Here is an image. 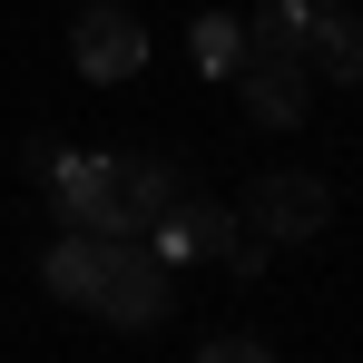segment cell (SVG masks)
Returning a JSON list of instances; mask_svg holds the SVG:
<instances>
[{"label": "cell", "mask_w": 363, "mask_h": 363, "mask_svg": "<svg viewBox=\"0 0 363 363\" xmlns=\"http://www.w3.org/2000/svg\"><path fill=\"white\" fill-rule=\"evenodd\" d=\"M50 196H60L69 226H89V236H147V196L128 177V157H60Z\"/></svg>", "instance_id": "1"}, {"label": "cell", "mask_w": 363, "mask_h": 363, "mask_svg": "<svg viewBox=\"0 0 363 363\" xmlns=\"http://www.w3.org/2000/svg\"><path fill=\"white\" fill-rule=\"evenodd\" d=\"M324 216H334V186L304 177V167L245 186V236H265V245H304V236H324Z\"/></svg>", "instance_id": "2"}, {"label": "cell", "mask_w": 363, "mask_h": 363, "mask_svg": "<svg viewBox=\"0 0 363 363\" xmlns=\"http://www.w3.org/2000/svg\"><path fill=\"white\" fill-rule=\"evenodd\" d=\"M69 60L89 69V79H138V69H147V30H138V10L89 0V10L69 20Z\"/></svg>", "instance_id": "3"}, {"label": "cell", "mask_w": 363, "mask_h": 363, "mask_svg": "<svg viewBox=\"0 0 363 363\" xmlns=\"http://www.w3.org/2000/svg\"><path fill=\"white\" fill-rule=\"evenodd\" d=\"M167 304H177V275H167V255H157V245H118V265H108V285H99V314L138 334V324H157Z\"/></svg>", "instance_id": "4"}, {"label": "cell", "mask_w": 363, "mask_h": 363, "mask_svg": "<svg viewBox=\"0 0 363 363\" xmlns=\"http://www.w3.org/2000/svg\"><path fill=\"white\" fill-rule=\"evenodd\" d=\"M138 245H157L167 265H186V255H226V245H236V216H226L216 196H186V186H177V196L147 216V236H138Z\"/></svg>", "instance_id": "5"}, {"label": "cell", "mask_w": 363, "mask_h": 363, "mask_svg": "<svg viewBox=\"0 0 363 363\" xmlns=\"http://www.w3.org/2000/svg\"><path fill=\"white\" fill-rule=\"evenodd\" d=\"M236 89H245V118H265V128H295L304 108H314V69L285 60V50H245Z\"/></svg>", "instance_id": "6"}, {"label": "cell", "mask_w": 363, "mask_h": 363, "mask_svg": "<svg viewBox=\"0 0 363 363\" xmlns=\"http://www.w3.org/2000/svg\"><path fill=\"white\" fill-rule=\"evenodd\" d=\"M118 245H138V236H89V226H69V236L50 245V265H40V285H50L60 304H99L108 265H118Z\"/></svg>", "instance_id": "7"}, {"label": "cell", "mask_w": 363, "mask_h": 363, "mask_svg": "<svg viewBox=\"0 0 363 363\" xmlns=\"http://www.w3.org/2000/svg\"><path fill=\"white\" fill-rule=\"evenodd\" d=\"M304 69H324V79L363 89V20H344V10H314V20H304Z\"/></svg>", "instance_id": "8"}, {"label": "cell", "mask_w": 363, "mask_h": 363, "mask_svg": "<svg viewBox=\"0 0 363 363\" xmlns=\"http://www.w3.org/2000/svg\"><path fill=\"white\" fill-rule=\"evenodd\" d=\"M186 60L206 69V79H236L245 69V20H216V10H206V20L186 30Z\"/></svg>", "instance_id": "9"}, {"label": "cell", "mask_w": 363, "mask_h": 363, "mask_svg": "<svg viewBox=\"0 0 363 363\" xmlns=\"http://www.w3.org/2000/svg\"><path fill=\"white\" fill-rule=\"evenodd\" d=\"M304 20H314V0H265V10L245 20V50H285V60H304Z\"/></svg>", "instance_id": "10"}, {"label": "cell", "mask_w": 363, "mask_h": 363, "mask_svg": "<svg viewBox=\"0 0 363 363\" xmlns=\"http://www.w3.org/2000/svg\"><path fill=\"white\" fill-rule=\"evenodd\" d=\"M196 363H275L255 334H216V344H196Z\"/></svg>", "instance_id": "11"}]
</instances>
